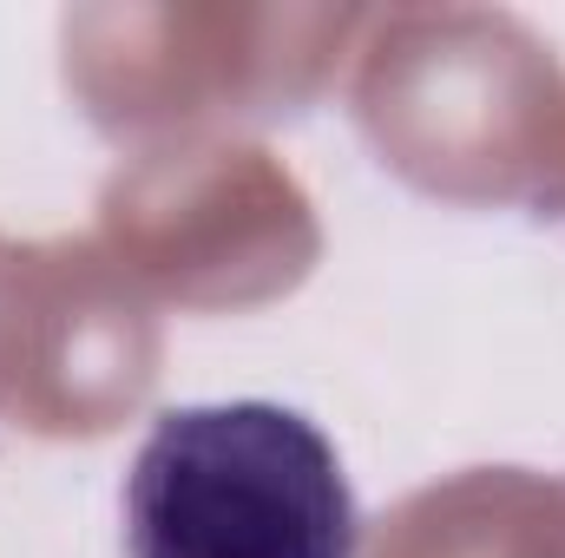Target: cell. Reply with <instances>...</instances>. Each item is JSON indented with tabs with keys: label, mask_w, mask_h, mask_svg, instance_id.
<instances>
[{
	"label": "cell",
	"mask_w": 565,
	"mask_h": 558,
	"mask_svg": "<svg viewBox=\"0 0 565 558\" xmlns=\"http://www.w3.org/2000/svg\"><path fill=\"white\" fill-rule=\"evenodd\" d=\"M355 539L335 447L277 401L171 408L126 473L132 558H355Z\"/></svg>",
	"instance_id": "1"
}]
</instances>
